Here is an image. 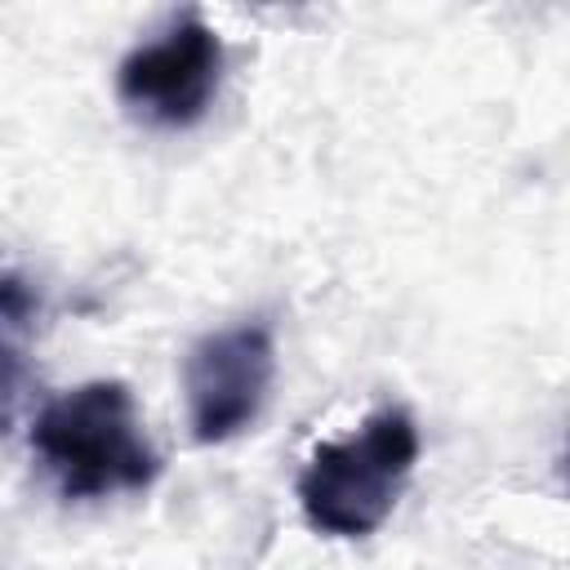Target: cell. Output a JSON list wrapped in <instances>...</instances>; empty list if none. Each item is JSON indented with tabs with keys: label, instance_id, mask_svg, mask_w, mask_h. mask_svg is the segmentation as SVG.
<instances>
[{
	"label": "cell",
	"instance_id": "cell-1",
	"mask_svg": "<svg viewBox=\"0 0 570 570\" xmlns=\"http://www.w3.org/2000/svg\"><path fill=\"white\" fill-rule=\"evenodd\" d=\"M31 454L71 503L147 490L160 476V454L120 379H89L53 396L31 423Z\"/></svg>",
	"mask_w": 570,
	"mask_h": 570
},
{
	"label": "cell",
	"instance_id": "cell-2",
	"mask_svg": "<svg viewBox=\"0 0 570 570\" xmlns=\"http://www.w3.org/2000/svg\"><path fill=\"white\" fill-rule=\"evenodd\" d=\"M419 463V428L405 410H374L352 436L321 441L298 472V508L303 521L325 539H365L374 534L410 472Z\"/></svg>",
	"mask_w": 570,
	"mask_h": 570
},
{
	"label": "cell",
	"instance_id": "cell-3",
	"mask_svg": "<svg viewBox=\"0 0 570 570\" xmlns=\"http://www.w3.org/2000/svg\"><path fill=\"white\" fill-rule=\"evenodd\" d=\"M223 80V40L218 31L187 13L169 22L156 40L134 45L116 67L120 107L151 129H191L205 120Z\"/></svg>",
	"mask_w": 570,
	"mask_h": 570
},
{
	"label": "cell",
	"instance_id": "cell-4",
	"mask_svg": "<svg viewBox=\"0 0 570 570\" xmlns=\"http://www.w3.org/2000/svg\"><path fill=\"white\" fill-rule=\"evenodd\" d=\"M272 379H276V338L263 316L196 338L183 361L191 436L200 445H223L240 436L263 414Z\"/></svg>",
	"mask_w": 570,
	"mask_h": 570
},
{
	"label": "cell",
	"instance_id": "cell-5",
	"mask_svg": "<svg viewBox=\"0 0 570 570\" xmlns=\"http://www.w3.org/2000/svg\"><path fill=\"white\" fill-rule=\"evenodd\" d=\"M36 294L18 272H0V436L9 432L27 379V338L36 325Z\"/></svg>",
	"mask_w": 570,
	"mask_h": 570
}]
</instances>
